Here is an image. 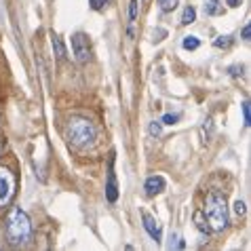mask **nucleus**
<instances>
[{
  "label": "nucleus",
  "instance_id": "nucleus-14",
  "mask_svg": "<svg viewBox=\"0 0 251 251\" xmlns=\"http://www.w3.org/2000/svg\"><path fill=\"white\" fill-rule=\"evenodd\" d=\"M201 131H203V142H209V139H211V135H213V121H211V118H207Z\"/></svg>",
  "mask_w": 251,
  "mask_h": 251
},
{
  "label": "nucleus",
  "instance_id": "nucleus-5",
  "mask_svg": "<svg viewBox=\"0 0 251 251\" xmlns=\"http://www.w3.org/2000/svg\"><path fill=\"white\" fill-rule=\"evenodd\" d=\"M72 53H74V59L78 61V64H87L89 61V57H91V45H89L87 34L76 32L72 36Z\"/></svg>",
  "mask_w": 251,
  "mask_h": 251
},
{
  "label": "nucleus",
  "instance_id": "nucleus-6",
  "mask_svg": "<svg viewBox=\"0 0 251 251\" xmlns=\"http://www.w3.org/2000/svg\"><path fill=\"white\" fill-rule=\"evenodd\" d=\"M142 220H144V228H146V232H148L152 236V241H156L160 243V239H163V232H160V226H158V222L152 218L150 213H142Z\"/></svg>",
  "mask_w": 251,
  "mask_h": 251
},
{
  "label": "nucleus",
  "instance_id": "nucleus-4",
  "mask_svg": "<svg viewBox=\"0 0 251 251\" xmlns=\"http://www.w3.org/2000/svg\"><path fill=\"white\" fill-rule=\"evenodd\" d=\"M15 194V177L6 167H0V207H6Z\"/></svg>",
  "mask_w": 251,
  "mask_h": 251
},
{
  "label": "nucleus",
  "instance_id": "nucleus-11",
  "mask_svg": "<svg viewBox=\"0 0 251 251\" xmlns=\"http://www.w3.org/2000/svg\"><path fill=\"white\" fill-rule=\"evenodd\" d=\"M51 45H53L55 57H57V59H66V49H64V45H61V40H59L57 36L51 38Z\"/></svg>",
  "mask_w": 251,
  "mask_h": 251
},
{
  "label": "nucleus",
  "instance_id": "nucleus-20",
  "mask_svg": "<svg viewBox=\"0 0 251 251\" xmlns=\"http://www.w3.org/2000/svg\"><path fill=\"white\" fill-rule=\"evenodd\" d=\"M177 121H179V116H177V114H165L160 123H163V125H176Z\"/></svg>",
  "mask_w": 251,
  "mask_h": 251
},
{
  "label": "nucleus",
  "instance_id": "nucleus-23",
  "mask_svg": "<svg viewBox=\"0 0 251 251\" xmlns=\"http://www.w3.org/2000/svg\"><path fill=\"white\" fill-rule=\"evenodd\" d=\"M249 36H251V25L247 24L245 27H243V40H249Z\"/></svg>",
  "mask_w": 251,
  "mask_h": 251
},
{
  "label": "nucleus",
  "instance_id": "nucleus-16",
  "mask_svg": "<svg viewBox=\"0 0 251 251\" xmlns=\"http://www.w3.org/2000/svg\"><path fill=\"white\" fill-rule=\"evenodd\" d=\"M158 4L165 13H171V11L177 9V0H158Z\"/></svg>",
  "mask_w": 251,
  "mask_h": 251
},
{
  "label": "nucleus",
  "instance_id": "nucleus-3",
  "mask_svg": "<svg viewBox=\"0 0 251 251\" xmlns=\"http://www.w3.org/2000/svg\"><path fill=\"white\" fill-rule=\"evenodd\" d=\"M66 137L74 148L87 150V148H91V146H95L97 129L91 121H87V118H72L66 127Z\"/></svg>",
  "mask_w": 251,
  "mask_h": 251
},
{
  "label": "nucleus",
  "instance_id": "nucleus-12",
  "mask_svg": "<svg viewBox=\"0 0 251 251\" xmlns=\"http://www.w3.org/2000/svg\"><path fill=\"white\" fill-rule=\"evenodd\" d=\"M194 222H197V228L201 230V232H209V224H207V220H205V213L203 211H197L194 213Z\"/></svg>",
  "mask_w": 251,
  "mask_h": 251
},
{
  "label": "nucleus",
  "instance_id": "nucleus-9",
  "mask_svg": "<svg viewBox=\"0 0 251 251\" xmlns=\"http://www.w3.org/2000/svg\"><path fill=\"white\" fill-rule=\"evenodd\" d=\"M205 15L209 17L224 15V0H205Z\"/></svg>",
  "mask_w": 251,
  "mask_h": 251
},
{
  "label": "nucleus",
  "instance_id": "nucleus-24",
  "mask_svg": "<svg viewBox=\"0 0 251 251\" xmlns=\"http://www.w3.org/2000/svg\"><path fill=\"white\" fill-rule=\"evenodd\" d=\"M241 2H243V0H226V4H228V6H232V9H234V6H239Z\"/></svg>",
  "mask_w": 251,
  "mask_h": 251
},
{
  "label": "nucleus",
  "instance_id": "nucleus-13",
  "mask_svg": "<svg viewBox=\"0 0 251 251\" xmlns=\"http://www.w3.org/2000/svg\"><path fill=\"white\" fill-rule=\"evenodd\" d=\"M182 47L186 49V51H194V49H199V47H201V40H199L197 36H184Z\"/></svg>",
  "mask_w": 251,
  "mask_h": 251
},
{
  "label": "nucleus",
  "instance_id": "nucleus-17",
  "mask_svg": "<svg viewBox=\"0 0 251 251\" xmlns=\"http://www.w3.org/2000/svg\"><path fill=\"white\" fill-rule=\"evenodd\" d=\"M137 9H139L137 0H131L129 2V25H133V22L137 19Z\"/></svg>",
  "mask_w": 251,
  "mask_h": 251
},
{
  "label": "nucleus",
  "instance_id": "nucleus-1",
  "mask_svg": "<svg viewBox=\"0 0 251 251\" xmlns=\"http://www.w3.org/2000/svg\"><path fill=\"white\" fill-rule=\"evenodd\" d=\"M32 236V222L27 213L22 211L19 207H13L9 215H6V239L11 245H25Z\"/></svg>",
  "mask_w": 251,
  "mask_h": 251
},
{
  "label": "nucleus",
  "instance_id": "nucleus-22",
  "mask_svg": "<svg viewBox=\"0 0 251 251\" xmlns=\"http://www.w3.org/2000/svg\"><path fill=\"white\" fill-rule=\"evenodd\" d=\"M234 213H236V215H243V213H245V203H243V201H236V203H234Z\"/></svg>",
  "mask_w": 251,
  "mask_h": 251
},
{
  "label": "nucleus",
  "instance_id": "nucleus-7",
  "mask_svg": "<svg viewBox=\"0 0 251 251\" xmlns=\"http://www.w3.org/2000/svg\"><path fill=\"white\" fill-rule=\"evenodd\" d=\"M165 186H167V182L160 176H152V177H148L146 179V194L148 197H154V194H160L165 190Z\"/></svg>",
  "mask_w": 251,
  "mask_h": 251
},
{
  "label": "nucleus",
  "instance_id": "nucleus-10",
  "mask_svg": "<svg viewBox=\"0 0 251 251\" xmlns=\"http://www.w3.org/2000/svg\"><path fill=\"white\" fill-rule=\"evenodd\" d=\"M194 22H197V11H194L192 6H186L182 13V25H190Z\"/></svg>",
  "mask_w": 251,
  "mask_h": 251
},
{
  "label": "nucleus",
  "instance_id": "nucleus-18",
  "mask_svg": "<svg viewBox=\"0 0 251 251\" xmlns=\"http://www.w3.org/2000/svg\"><path fill=\"white\" fill-rule=\"evenodd\" d=\"M243 121H245V127L251 125V116H249V101H243Z\"/></svg>",
  "mask_w": 251,
  "mask_h": 251
},
{
  "label": "nucleus",
  "instance_id": "nucleus-2",
  "mask_svg": "<svg viewBox=\"0 0 251 251\" xmlns=\"http://www.w3.org/2000/svg\"><path fill=\"white\" fill-rule=\"evenodd\" d=\"M205 220L209 222V228L220 232L228 226V207H226V197L220 190H211L205 199L203 207Z\"/></svg>",
  "mask_w": 251,
  "mask_h": 251
},
{
  "label": "nucleus",
  "instance_id": "nucleus-21",
  "mask_svg": "<svg viewBox=\"0 0 251 251\" xmlns=\"http://www.w3.org/2000/svg\"><path fill=\"white\" fill-rule=\"evenodd\" d=\"M89 2H91V6H93L95 11H101L103 6H106V2H108V0H89Z\"/></svg>",
  "mask_w": 251,
  "mask_h": 251
},
{
  "label": "nucleus",
  "instance_id": "nucleus-25",
  "mask_svg": "<svg viewBox=\"0 0 251 251\" xmlns=\"http://www.w3.org/2000/svg\"><path fill=\"white\" fill-rule=\"evenodd\" d=\"M142 2H146V0H142Z\"/></svg>",
  "mask_w": 251,
  "mask_h": 251
},
{
  "label": "nucleus",
  "instance_id": "nucleus-8",
  "mask_svg": "<svg viewBox=\"0 0 251 251\" xmlns=\"http://www.w3.org/2000/svg\"><path fill=\"white\" fill-rule=\"evenodd\" d=\"M106 199L110 203H116L118 199V184H116V176L112 169V163H110V171H108V184H106Z\"/></svg>",
  "mask_w": 251,
  "mask_h": 251
},
{
  "label": "nucleus",
  "instance_id": "nucleus-15",
  "mask_svg": "<svg viewBox=\"0 0 251 251\" xmlns=\"http://www.w3.org/2000/svg\"><path fill=\"white\" fill-rule=\"evenodd\" d=\"M215 49H228L230 45H232V36H218L213 40Z\"/></svg>",
  "mask_w": 251,
  "mask_h": 251
},
{
  "label": "nucleus",
  "instance_id": "nucleus-19",
  "mask_svg": "<svg viewBox=\"0 0 251 251\" xmlns=\"http://www.w3.org/2000/svg\"><path fill=\"white\" fill-rule=\"evenodd\" d=\"M160 131H163V123H152L150 125V135H154V137H158L160 135Z\"/></svg>",
  "mask_w": 251,
  "mask_h": 251
}]
</instances>
